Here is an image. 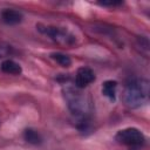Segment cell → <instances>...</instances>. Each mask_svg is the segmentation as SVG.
Instances as JSON below:
<instances>
[{
  "instance_id": "cell-4",
  "label": "cell",
  "mask_w": 150,
  "mask_h": 150,
  "mask_svg": "<svg viewBox=\"0 0 150 150\" xmlns=\"http://www.w3.org/2000/svg\"><path fill=\"white\" fill-rule=\"evenodd\" d=\"M38 29L48 35L50 39H53L54 41L62 43V45H71L75 41V38L66 29L59 28V27H54V26H42V25H38L36 26Z\"/></svg>"
},
{
  "instance_id": "cell-12",
  "label": "cell",
  "mask_w": 150,
  "mask_h": 150,
  "mask_svg": "<svg viewBox=\"0 0 150 150\" xmlns=\"http://www.w3.org/2000/svg\"><path fill=\"white\" fill-rule=\"evenodd\" d=\"M101 5H103V6H116V5H121L122 2L121 1H103V2H100Z\"/></svg>"
},
{
  "instance_id": "cell-8",
  "label": "cell",
  "mask_w": 150,
  "mask_h": 150,
  "mask_svg": "<svg viewBox=\"0 0 150 150\" xmlns=\"http://www.w3.org/2000/svg\"><path fill=\"white\" fill-rule=\"evenodd\" d=\"M116 88H117V82L112 80H108L103 83L102 86V94L110 98L111 101H115L116 98Z\"/></svg>"
},
{
  "instance_id": "cell-11",
  "label": "cell",
  "mask_w": 150,
  "mask_h": 150,
  "mask_svg": "<svg viewBox=\"0 0 150 150\" xmlns=\"http://www.w3.org/2000/svg\"><path fill=\"white\" fill-rule=\"evenodd\" d=\"M11 53V46L7 45H0V59L7 56Z\"/></svg>"
},
{
  "instance_id": "cell-2",
  "label": "cell",
  "mask_w": 150,
  "mask_h": 150,
  "mask_svg": "<svg viewBox=\"0 0 150 150\" xmlns=\"http://www.w3.org/2000/svg\"><path fill=\"white\" fill-rule=\"evenodd\" d=\"M64 98L67 101L69 110L74 115L81 117L82 120L87 118V115L91 110V104H90L91 102L84 94H82L79 90L77 87L76 88H71V87L64 88Z\"/></svg>"
},
{
  "instance_id": "cell-6",
  "label": "cell",
  "mask_w": 150,
  "mask_h": 150,
  "mask_svg": "<svg viewBox=\"0 0 150 150\" xmlns=\"http://www.w3.org/2000/svg\"><path fill=\"white\" fill-rule=\"evenodd\" d=\"M1 19L7 25H18L22 21L23 15L21 12L12 8H6L1 12Z\"/></svg>"
},
{
  "instance_id": "cell-7",
  "label": "cell",
  "mask_w": 150,
  "mask_h": 150,
  "mask_svg": "<svg viewBox=\"0 0 150 150\" xmlns=\"http://www.w3.org/2000/svg\"><path fill=\"white\" fill-rule=\"evenodd\" d=\"M0 69L2 73L5 74H11V75H19L21 74L22 69H21V66L19 63H16L15 61L11 60V59H7V60H4L0 64Z\"/></svg>"
},
{
  "instance_id": "cell-10",
  "label": "cell",
  "mask_w": 150,
  "mask_h": 150,
  "mask_svg": "<svg viewBox=\"0 0 150 150\" xmlns=\"http://www.w3.org/2000/svg\"><path fill=\"white\" fill-rule=\"evenodd\" d=\"M50 57L54 61H56L62 67H69L71 64V59L68 55H66V54H62V53H52L50 54Z\"/></svg>"
},
{
  "instance_id": "cell-3",
  "label": "cell",
  "mask_w": 150,
  "mask_h": 150,
  "mask_svg": "<svg viewBox=\"0 0 150 150\" xmlns=\"http://www.w3.org/2000/svg\"><path fill=\"white\" fill-rule=\"evenodd\" d=\"M115 139L117 143L128 146H141L145 142L144 135L136 128H125L117 131Z\"/></svg>"
},
{
  "instance_id": "cell-9",
  "label": "cell",
  "mask_w": 150,
  "mask_h": 150,
  "mask_svg": "<svg viewBox=\"0 0 150 150\" xmlns=\"http://www.w3.org/2000/svg\"><path fill=\"white\" fill-rule=\"evenodd\" d=\"M23 138L26 142L30 143V144H34V145H38L42 142V138L40 136V134L33 129H26L23 131Z\"/></svg>"
},
{
  "instance_id": "cell-1",
  "label": "cell",
  "mask_w": 150,
  "mask_h": 150,
  "mask_svg": "<svg viewBox=\"0 0 150 150\" xmlns=\"http://www.w3.org/2000/svg\"><path fill=\"white\" fill-rule=\"evenodd\" d=\"M124 102L130 108H138L149 101V81L145 79H131L127 82L123 94Z\"/></svg>"
},
{
  "instance_id": "cell-5",
  "label": "cell",
  "mask_w": 150,
  "mask_h": 150,
  "mask_svg": "<svg viewBox=\"0 0 150 150\" xmlns=\"http://www.w3.org/2000/svg\"><path fill=\"white\" fill-rule=\"evenodd\" d=\"M95 81V74L94 71L88 67H81L77 69L75 75V87L79 89H82Z\"/></svg>"
}]
</instances>
